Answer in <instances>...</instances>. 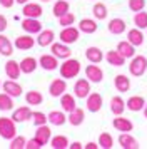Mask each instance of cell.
<instances>
[{
	"instance_id": "6da1fadb",
	"label": "cell",
	"mask_w": 147,
	"mask_h": 149,
	"mask_svg": "<svg viewBox=\"0 0 147 149\" xmlns=\"http://www.w3.org/2000/svg\"><path fill=\"white\" fill-rule=\"evenodd\" d=\"M80 69H82L80 62L77 61V59H70V57H69V59H65V61L59 65V72L64 79H74V77L79 75Z\"/></svg>"
},
{
	"instance_id": "7a4b0ae2",
	"label": "cell",
	"mask_w": 147,
	"mask_h": 149,
	"mask_svg": "<svg viewBox=\"0 0 147 149\" xmlns=\"http://www.w3.org/2000/svg\"><path fill=\"white\" fill-rule=\"evenodd\" d=\"M17 122L13 121L12 117H0V136L10 141L17 136Z\"/></svg>"
},
{
	"instance_id": "3957f363",
	"label": "cell",
	"mask_w": 147,
	"mask_h": 149,
	"mask_svg": "<svg viewBox=\"0 0 147 149\" xmlns=\"http://www.w3.org/2000/svg\"><path fill=\"white\" fill-rule=\"evenodd\" d=\"M129 72L134 77H140L147 72V59L144 55H134L129 64Z\"/></svg>"
},
{
	"instance_id": "277c9868",
	"label": "cell",
	"mask_w": 147,
	"mask_h": 149,
	"mask_svg": "<svg viewBox=\"0 0 147 149\" xmlns=\"http://www.w3.org/2000/svg\"><path fill=\"white\" fill-rule=\"evenodd\" d=\"M60 42H64V44H67V45H70V44H74V42L79 40L80 37V30L79 29L72 27V25H69V27H62V32H60Z\"/></svg>"
},
{
	"instance_id": "5b68a950",
	"label": "cell",
	"mask_w": 147,
	"mask_h": 149,
	"mask_svg": "<svg viewBox=\"0 0 147 149\" xmlns=\"http://www.w3.org/2000/svg\"><path fill=\"white\" fill-rule=\"evenodd\" d=\"M50 52H52L57 59H62V61H65V59H69V57L72 55L70 47H69L67 44H64V42H52V44H50Z\"/></svg>"
},
{
	"instance_id": "8992f818",
	"label": "cell",
	"mask_w": 147,
	"mask_h": 149,
	"mask_svg": "<svg viewBox=\"0 0 147 149\" xmlns=\"http://www.w3.org/2000/svg\"><path fill=\"white\" fill-rule=\"evenodd\" d=\"M90 94V81L89 79H79L74 84V95L77 99H85Z\"/></svg>"
},
{
	"instance_id": "52a82bcc",
	"label": "cell",
	"mask_w": 147,
	"mask_h": 149,
	"mask_svg": "<svg viewBox=\"0 0 147 149\" xmlns=\"http://www.w3.org/2000/svg\"><path fill=\"white\" fill-rule=\"evenodd\" d=\"M85 77L90 82H94V84H99V82H102V79H104V72H102V69H100L97 64H92V62H90V65L85 67Z\"/></svg>"
},
{
	"instance_id": "ba28073f",
	"label": "cell",
	"mask_w": 147,
	"mask_h": 149,
	"mask_svg": "<svg viewBox=\"0 0 147 149\" xmlns=\"http://www.w3.org/2000/svg\"><path fill=\"white\" fill-rule=\"evenodd\" d=\"M39 65L44 69V70H55L60 64H59V59L53 54H44V55H40Z\"/></svg>"
},
{
	"instance_id": "9c48e42d",
	"label": "cell",
	"mask_w": 147,
	"mask_h": 149,
	"mask_svg": "<svg viewBox=\"0 0 147 149\" xmlns=\"http://www.w3.org/2000/svg\"><path fill=\"white\" fill-rule=\"evenodd\" d=\"M85 106L90 112H99L102 109V95L99 92H90L85 97Z\"/></svg>"
},
{
	"instance_id": "30bf717a",
	"label": "cell",
	"mask_w": 147,
	"mask_h": 149,
	"mask_svg": "<svg viewBox=\"0 0 147 149\" xmlns=\"http://www.w3.org/2000/svg\"><path fill=\"white\" fill-rule=\"evenodd\" d=\"M65 91H67V82L64 77L62 79H53L50 82V86H49V92H50L52 97H60Z\"/></svg>"
},
{
	"instance_id": "8fae6325",
	"label": "cell",
	"mask_w": 147,
	"mask_h": 149,
	"mask_svg": "<svg viewBox=\"0 0 147 149\" xmlns=\"http://www.w3.org/2000/svg\"><path fill=\"white\" fill-rule=\"evenodd\" d=\"M127 29V24L124 19H119V17H115L112 20H109V25H107V30L110 32L112 35H120L124 34Z\"/></svg>"
},
{
	"instance_id": "7c38bea8",
	"label": "cell",
	"mask_w": 147,
	"mask_h": 149,
	"mask_svg": "<svg viewBox=\"0 0 147 149\" xmlns=\"http://www.w3.org/2000/svg\"><path fill=\"white\" fill-rule=\"evenodd\" d=\"M2 89H3V92H7L8 95H12V97H20L22 95V86H20L17 81H13V79H8L2 84Z\"/></svg>"
},
{
	"instance_id": "4fadbf2b",
	"label": "cell",
	"mask_w": 147,
	"mask_h": 149,
	"mask_svg": "<svg viewBox=\"0 0 147 149\" xmlns=\"http://www.w3.org/2000/svg\"><path fill=\"white\" fill-rule=\"evenodd\" d=\"M112 126H114V129H117L119 132H130L134 129L132 121L122 117V116H115V119L112 121Z\"/></svg>"
},
{
	"instance_id": "5bb4252c",
	"label": "cell",
	"mask_w": 147,
	"mask_h": 149,
	"mask_svg": "<svg viewBox=\"0 0 147 149\" xmlns=\"http://www.w3.org/2000/svg\"><path fill=\"white\" fill-rule=\"evenodd\" d=\"M22 14H24V17L39 19V17H42L44 10H42V7H40L39 3H30V2H27L25 5H24V8H22Z\"/></svg>"
},
{
	"instance_id": "9a60e30c",
	"label": "cell",
	"mask_w": 147,
	"mask_h": 149,
	"mask_svg": "<svg viewBox=\"0 0 147 149\" xmlns=\"http://www.w3.org/2000/svg\"><path fill=\"white\" fill-rule=\"evenodd\" d=\"M22 29L25 30L27 34H39L42 30V24H40L39 19H30V17H25L24 22H22Z\"/></svg>"
},
{
	"instance_id": "2e32d148",
	"label": "cell",
	"mask_w": 147,
	"mask_h": 149,
	"mask_svg": "<svg viewBox=\"0 0 147 149\" xmlns=\"http://www.w3.org/2000/svg\"><path fill=\"white\" fill-rule=\"evenodd\" d=\"M33 45H35V39L32 37V34L20 35L15 39V49H19V50H30Z\"/></svg>"
},
{
	"instance_id": "e0dca14e",
	"label": "cell",
	"mask_w": 147,
	"mask_h": 149,
	"mask_svg": "<svg viewBox=\"0 0 147 149\" xmlns=\"http://www.w3.org/2000/svg\"><path fill=\"white\" fill-rule=\"evenodd\" d=\"M146 106V99L142 97V95H132V97H129L126 101V107L129 111H132V112H139L142 111Z\"/></svg>"
},
{
	"instance_id": "ac0fdd59",
	"label": "cell",
	"mask_w": 147,
	"mask_h": 149,
	"mask_svg": "<svg viewBox=\"0 0 147 149\" xmlns=\"http://www.w3.org/2000/svg\"><path fill=\"white\" fill-rule=\"evenodd\" d=\"M119 144L122 149H137L139 148V141L132 137L129 132H120L119 136Z\"/></svg>"
},
{
	"instance_id": "d6986e66",
	"label": "cell",
	"mask_w": 147,
	"mask_h": 149,
	"mask_svg": "<svg viewBox=\"0 0 147 149\" xmlns=\"http://www.w3.org/2000/svg\"><path fill=\"white\" fill-rule=\"evenodd\" d=\"M37 141L42 144V146H45L47 142H50V137H52V131H50V127L49 126H37V132H35V136H33Z\"/></svg>"
},
{
	"instance_id": "ffe728a7",
	"label": "cell",
	"mask_w": 147,
	"mask_h": 149,
	"mask_svg": "<svg viewBox=\"0 0 147 149\" xmlns=\"http://www.w3.org/2000/svg\"><path fill=\"white\" fill-rule=\"evenodd\" d=\"M12 119L15 122H25V121H28V119H32V111H30L28 106H22V107L13 111Z\"/></svg>"
},
{
	"instance_id": "44dd1931",
	"label": "cell",
	"mask_w": 147,
	"mask_h": 149,
	"mask_svg": "<svg viewBox=\"0 0 147 149\" xmlns=\"http://www.w3.org/2000/svg\"><path fill=\"white\" fill-rule=\"evenodd\" d=\"M105 61L109 62L110 65H114V67H122V65L126 64V57L120 55L119 50L115 49V50H109L105 54Z\"/></svg>"
},
{
	"instance_id": "7402d4cb",
	"label": "cell",
	"mask_w": 147,
	"mask_h": 149,
	"mask_svg": "<svg viewBox=\"0 0 147 149\" xmlns=\"http://www.w3.org/2000/svg\"><path fill=\"white\" fill-rule=\"evenodd\" d=\"M5 74H7V77L8 79H19L20 77V74H22V70H20V64L17 61H7V64H5Z\"/></svg>"
},
{
	"instance_id": "603a6c76",
	"label": "cell",
	"mask_w": 147,
	"mask_h": 149,
	"mask_svg": "<svg viewBox=\"0 0 147 149\" xmlns=\"http://www.w3.org/2000/svg\"><path fill=\"white\" fill-rule=\"evenodd\" d=\"M127 40L132 44L134 47H140L142 44H144V34H142V30L137 27L130 29L129 32H127Z\"/></svg>"
},
{
	"instance_id": "cb8c5ba5",
	"label": "cell",
	"mask_w": 147,
	"mask_h": 149,
	"mask_svg": "<svg viewBox=\"0 0 147 149\" xmlns=\"http://www.w3.org/2000/svg\"><path fill=\"white\" fill-rule=\"evenodd\" d=\"M60 106H62V111L64 112H72L74 109L77 107V102H75V95L72 94H64L60 95Z\"/></svg>"
},
{
	"instance_id": "d4e9b609",
	"label": "cell",
	"mask_w": 147,
	"mask_h": 149,
	"mask_svg": "<svg viewBox=\"0 0 147 149\" xmlns=\"http://www.w3.org/2000/svg\"><path fill=\"white\" fill-rule=\"evenodd\" d=\"M53 39H55L53 30H50V29H45V30H40V32H39L37 44H39L40 47H49V45L53 42Z\"/></svg>"
},
{
	"instance_id": "484cf974",
	"label": "cell",
	"mask_w": 147,
	"mask_h": 149,
	"mask_svg": "<svg viewBox=\"0 0 147 149\" xmlns=\"http://www.w3.org/2000/svg\"><path fill=\"white\" fill-rule=\"evenodd\" d=\"M126 101L120 97V95H114L110 99V111H112L114 116H122L124 111H126Z\"/></svg>"
},
{
	"instance_id": "4316f807",
	"label": "cell",
	"mask_w": 147,
	"mask_h": 149,
	"mask_svg": "<svg viewBox=\"0 0 147 149\" xmlns=\"http://www.w3.org/2000/svg\"><path fill=\"white\" fill-rule=\"evenodd\" d=\"M114 86L117 89V92H129V89H130V79L124 74H119L115 75V79H114Z\"/></svg>"
},
{
	"instance_id": "83f0119b",
	"label": "cell",
	"mask_w": 147,
	"mask_h": 149,
	"mask_svg": "<svg viewBox=\"0 0 147 149\" xmlns=\"http://www.w3.org/2000/svg\"><path fill=\"white\" fill-rule=\"evenodd\" d=\"M117 50H119V54L124 55L126 59H132L134 55H135V47H134L129 40L119 42V44H117Z\"/></svg>"
},
{
	"instance_id": "f1b7e54d",
	"label": "cell",
	"mask_w": 147,
	"mask_h": 149,
	"mask_svg": "<svg viewBox=\"0 0 147 149\" xmlns=\"http://www.w3.org/2000/svg\"><path fill=\"white\" fill-rule=\"evenodd\" d=\"M97 22L94 20V19H82L79 22V30L82 34H94V32H97Z\"/></svg>"
},
{
	"instance_id": "f546056e",
	"label": "cell",
	"mask_w": 147,
	"mask_h": 149,
	"mask_svg": "<svg viewBox=\"0 0 147 149\" xmlns=\"http://www.w3.org/2000/svg\"><path fill=\"white\" fill-rule=\"evenodd\" d=\"M85 57H87V61L92 62V64H100L104 61V52L99 47H89L85 50Z\"/></svg>"
},
{
	"instance_id": "4dcf8cb0",
	"label": "cell",
	"mask_w": 147,
	"mask_h": 149,
	"mask_svg": "<svg viewBox=\"0 0 147 149\" xmlns=\"http://www.w3.org/2000/svg\"><path fill=\"white\" fill-rule=\"evenodd\" d=\"M47 119L52 126H64L67 122V116L64 111H52L50 114H47Z\"/></svg>"
},
{
	"instance_id": "1f68e13d",
	"label": "cell",
	"mask_w": 147,
	"mask_h": 149,
	"mask_svg": "<svg viewBox=\"0 0 147 149\" xmlns=\"http://www.w3.org/2000/svg\"><path fill=\"white\" fill-rule=\"evenodd\" d=\"M19 64H20L22 74H32L33 70L37 69V61H35L33 57H24Z\"/></svg>"
},
{
	"instance_id": "d6a6232c",
	"label": "cell",
	"mask_w": 147,
	"mask_h": 149,
	"mask_svg": "<svg viewBox=\"0 0 147 149\" xmlns=\"http://www.w3.org/2000/svg\"><path fill=\"white\" fill-rule=\"evenodd\" d=\"M0 54L5 55V57H10L13 54V44L3 34H0Z\"/></svg>"
},
{
	"instance_id": "836d02e7",
	"label": "cell",
	"mask_w": 147,
	"mask_h": 149,
	"mask_svg": "<svg viewBox=\"0 0 147 149\" xmlns=\"http://www.w3.org/2000/svg\"><path fill=\"white\" fill-rule=\"evenodd\" d=\"M84 119H85V112L80 107H75L72 112H69V117H67V121L70 122L72 126H80L84 122Z\"/></svg>"
},
{
	"instance_id": "e575fe53",
	"label": "cell",
	"mask_w": 147,
	"mask_h": 149,
	"mask_svg": "<svg viewBox=\"0 0 147 149\" xmlns=\"http://www.w3.org/2000/svg\"><path fill=\"white\" fill-rule=\"evenodd\" d=\"M70 10V5H69V0H57L55 3H53V8H52V14L53 17H62L64 14H67Z\"/></svg>"
},
{
	"instance_id": "d590c367",
	"label": "cell",
	"mask_w": 147,
	"mask_h": 149,
	"mask_svg": "<svg viewBox=\"0 0 147 149\" xmlns=\"http://www.w3.org/2000/svg\"><path fill=\"white\" fill-rule=\"evenodd\" d=\"M25 101L28 106H40L44 102V95L40 94L39 91H28L25 94Z\"/></svg>"
},
{
	"instance_id": "8d00e7d4",
	"label": "cell",
	"mask_w": 147,
	"mask_h": 149,
	"mask_svg": "<svg viewBox=\"0 0 147 149\" xmlns=\"http://www.w3.org/2000/svg\"><path fill=\"white\" fill-rule=\"evenodd\" d=\"M134 25L140 30H146L147 29V12L140 10V12H135L134 15Z\"/></svg>"
},
{
	"instance_id": "74e56055",
	"label": "cell",
	"mask_w": 147,
	"mask_h": 149,
	"mask_svg": "<svg viewBox=\"0 0 147 149\" xmlns=\"http://www.w3.org/2000/svg\"><path fill=\"white\" fill-rule=\"evenodd\" d=\"M50 146L53 149H67L69 148V139H67L65 136H53L50 137Z\"/></svg>"
},
{
	"instance_id": "f35d334b",
	"label": "cell",
	"mask_w": 147,
	"mask_h": 149,
	"mask_svg": "<svg viewBox=\"0 0 147 149\" xmlns=\"http://www.w3.org/2000/svg\"><path fill=\"white\" fill-rule=\"evenodd\" d=\"M92 14H94V17H95L97 20H104V19H107V7H105V3L97 2V3L92 7Z\"/></svg>"
},
{
	"instance_id": "ab89813d",
	"label": "cell",
	"mask_w": 147,
	"mask_h": 149,
	"mask_svg": "<svg viewBox=\"0 0 147 149\" xmlns=\"http://www.w3.org/2000/svg\"><path fill=\"white\" fill-rule=\"evenodd\" d=\"M13 109V97L7 92L0 94V111H12Z\"/></svg>"
},
{
	"instance_id": "60d3db41",
	"label": "cell",
	"mask_w": 147,
	"mask_h": 149,
	"mask_svg": "<svg viewBox=\"0 0 147 149\" xmlns=\"http://www.w3.org/2000/svg\"><path fill=\"white\" fill-rule=\"evenodd\" d=\"M99 148H102V149H112L114 148V137L109 132H102L99 136Z\"/></svg>"
},
{
	"instance_id": "b9f144b4",
	"label": "cell",
	"mask_w": 147,
	"mask_h": 149,
	"mask_svg": "<svg viewBox=\"0 0 147 149\" xmlns=\"http://www.w3.org/2000/svg\"><path fill=\"white\" fill-rule=\"evenodd\" d=\"M74 22H75V15L69 10L67 14H64L62 17H59V25L62 27H69V25H74Z\"/></svg>"
},
{
	"instance_id": "7bdbcfd3",
	"label": "cell",
	"mask_w": 147,
	"mask_h": 149,
	"mask_svg": "<svg viewBox=\"0 0 147 149\" xmlns=\"http://www.w3.org/2000/svg\"><path fill=\"white\" fill-rule=\"evenodd\" d=\"M27 144V139L22 136H15L13 139H10V149H24Z\"/></svg>"
},
{
	"instance_id": "ee69618b",
	"label": "cell",
	"mask_w": 147,
	"mask_h": 149,
	"mask_svg": "<svg viewBox=\"0 0 147 149\" xmlns=\"http://www.w3.org/2000/svg\"><path fill=\"white\" fill-rule=\"evenodd\" d=\"M32 119H33L35 127H37V126H44V124H47V122H49L47 114H44V112H32Z\"/></svg>"
},
{
	"instance_id": "f6af8a7d",
	"label": "cell",
	"mask_w": 147,
	"mask_h": 149,
	"mask_svg": "<svg viewBox=\"0 0 147 149\" xmlns=\"http://www.w3.org/2000/svg\"><path fill=\"white\" fill-rule=\"evenodd\" d=\"M146 7V0H129V8L132 12H140Z\"/></svg>"
},
{
	"instance_id": "bcb514c9",
	"label": "cell",
	"mask_w": 147,
	"mask_h": 149,
	"mask_svg": "<svg viewBox=\"0 0 147 149\" xmlns=\"http://www.w3.org/2000/svg\"><path fill=\"white\" fill-rule=\"evenodd\" d=\"M40 148H42V144H40L35 137H33V139H28L27 144H25V149H40Z\"/></svg>"
},
{
	"instance_id": "7dc6e473",
	"label": "cell",
	"mask_w": 147,
	"mask_h": 149,
	"mask_svg": "<svg viewBox=\"0 0 147 149\" xmlns=\"http://www.w3.org/2000/svg\"><path fill=\"white\" fill-rule=\"evenodd\" d=\"M13 3H15V0H0V5L3 8H12Z\"/></svg>"
},
{
	"instance_id": "c3c4849f",
	"label": "cell",
	"mask_w": 147,
	"mask_h": 149,
	"mask_svg": "<svg viewBox=\"0 0 147 149\" xmlns=\"http://www.w3.org/2000/svg\"><path fill=\"white\" fill-rule=\"evenodd\" d=\"M7 25H8V24H7V19H5L2 14H0V34H2V32H5Z\"/></svg>"
},
{
	"instance_id": "681fc988",
	"label": "cell",
	"mask_w": 147,
	"mask_h": 149,
	"mask_svg": "<svg viewBox=\"0 0 147 149\" xmlns=\"http://www.w3.org/2000/svg\"><path fill=\"white\" fill-rule=\"evenodd\" d=\"M69 148H70V149H82L84 146H82L79 141H75V142H72V144H69Z\"/></svg>"
},
{
	"instance_id": "f907efd6",
	"label": "cell",
	"mask_w": 147,
	"mask_h": 149,
	"mask_svg": "<svg viewBox=\"0 0 147 149\" xmlns=\"http://www.w3.org/2000/svg\"><path fill=\"white\" fill-rule=\"evenodd\" d=\"M84 148H85V149H97V148H99V142H97V144H95V142H87Z\"/></svg>"
},
{
	"instance_id": "816d5d0a",
	"label": "cell",
	"mask_w": 147,
	"mask_h": 149,
	"mask_svg": "<svg viewBox=\"0 0 147 149\" xmlns=\"http://www.w3.org/2000/svg\"><path fill=\"white\" fill-rule=\"evenodd\" d=\"M28 0H15V3H20V5H25Z\"/></svg>"
},
{
	"instance_id": "f5cc1de1",
	"label": "cell",
	"mask_w": 147,
	"mask_h": 149,
	"mask_svg": "<svg viewBox=\"0 0 147 149\" xmlns=\"http://www.w3.org/2000/svg\"><path fill=\"white\" fill-rule=\"evenodd\" d=\"M142 111H144V116H146V119H147V102H146V106H144V109H142Z\"/></svg>"
},
{
	"instance_id": "db71d44e",
	"label": "cell",
	"mask_w": 147,
	"mask_h": 149,
	"mask_svg": "<svg viewBox=\"0 0 147 149\" xmlns=\"http://www.w3.org/2000/svg\"><path fill=\"white\" fill-rule=\"evenodd\" d=\"M40 2H44V3H47V2H50V0H40Z\"/></svg>"
},
{
	"instance_id": "11a10c76",
	"label": "cell",
	"mask_w": 147,
	"mask_h": 149,
	"mask_svg": "<svg viewBox=\"0 0 147 149\" xmlns=\"http://www.w3.org/2000/svg\"><path fill=\"white\" fill-rule=\"evenodd\" d=\"M0 89H2V82H0Z\"/></svg>"
}]
</instances>
